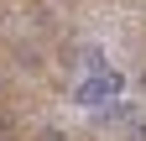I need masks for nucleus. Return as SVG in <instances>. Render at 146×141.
Segmentation results:
<instances>
[{"label": "nucleus", "mask_w": 146, "mask_h": 141, "mask_svg": "<svg viewBox=\"0 0 146 141\" xmlns=\"http://www.w3.org/2000/svg\"><path fill=\"white\" fill-rule=\"evenodd\" d=\"M120 89H125V73H120V68H99V73H89L78 89H73V104H84V110H99V104L120 99Z\"/></svg>", "instance_id": "nucleus-1"}, {"label": "nucleus", "mask_w": 146, "mask_h": 141, "mask_svg": "<svg viewBox=\"0 0 146 141\" xmlns=\"http://www.w3.org/2000/svg\"><path fill=\"white\" fill-rule=\"evenodd\" d=\"M36 141H63V136H58V131H42V136H36Z\"/></svg>", "instance_id": "nucleus-2"}]
</instances>
